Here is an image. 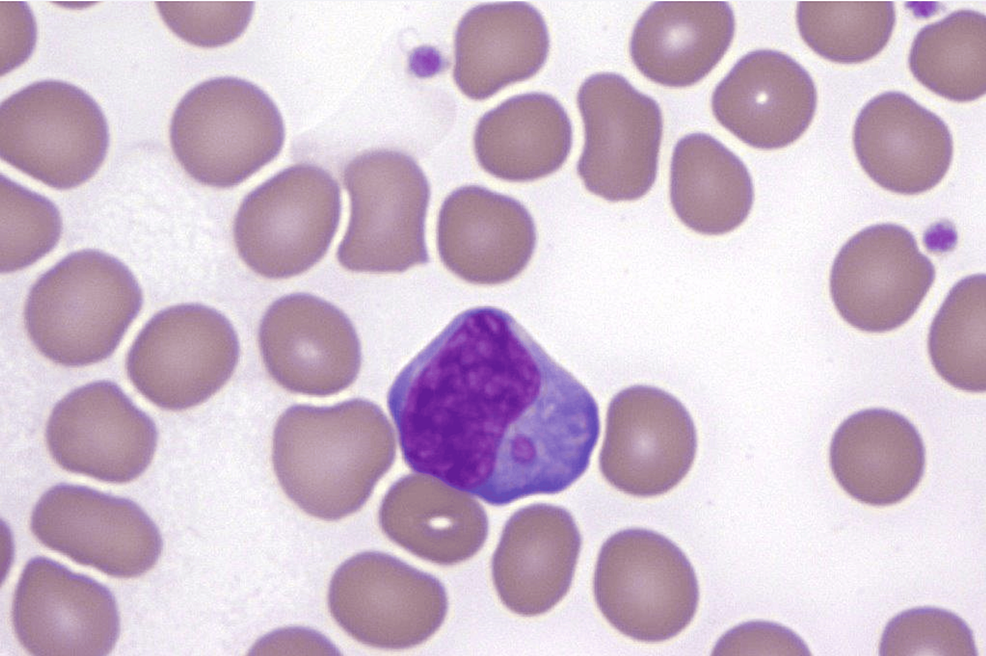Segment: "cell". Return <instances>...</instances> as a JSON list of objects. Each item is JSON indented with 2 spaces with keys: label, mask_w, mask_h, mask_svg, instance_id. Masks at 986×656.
<instances>
[{
  "label": "cell",
  "mask_w": 986,
  "mask_h": 656,
  "mask_svg": "<svg viewBox=\"0 0 986 656\" xmlns=\"http://www.w3.org/2000/svg\"><path fill=\"white\" fill-rule=\"evenodd\" d=\"M394 431L364 399L330 407L294 405L275 425L272 462L278 482L301 510L335 521L358 511L395 459Z\"/></svg>",
  "instance_id": "cell-2"
},
{
  "label": "cell",
  "mask_w": 986,
  "mask_h": 656,
  "mask_svg": "<svg viewBox=\"0 0 986 656\" xmlns=\"http://www.w3.org/2000/svg\"><path fill=\"white\" fill-rule=\"evenodd\" d=\"M549 36L541 14L525 2L482 4L461 19L455 36L454 80L474 100L536 74Z\"/></svg>",
  "instance_id": "cell-23"
},
{
  "label": "cell",
  "mask_w": 986,
  "mask_h": 656,
  "mask_svg": "<svg viewBox=\"0 0 986 656\" xmlns=\"http://www.w3.org/2000/svg\"><path fill=\"white\" fill-rule=\"evenodd\" d=\"M986 279L968 276L949 292L928 336V351L937 373L969 392L986 388Z\"/></svg>",
  "instance_id": "cell-29"
},
{
  "label": "cell",
  "mask_w": 986,
  "mask_h": 656,
  "mask_svg": "<svg viewBox=\"0 0 986 656\" xmlns=\"http://www.w3.org/2000/svg\"><path fill=\"white\" fill-rule=\"evenodd\" d=\"M934 278L933 264L907 229L878 224L860 231L841 248L832 266L830 292L846 322L881 333L913 316Z\"/></svg>",
  "instance_id": "cell-15"
},
{
  "label": "cell",
  "mask_w": 986,
  "mask_h": 656,
  "mask_svg": "<svg viewBox=\"0 0 986 656\" xmlns=\"http://www.w3.org/2000/svg\"><path fill=\"white\" fill-rule=\"evenodd\" d=\"M909 67L926 88L955 102L980 98L986 91V17L955 11L923 27L915 36Z\"/></svg>",
  "instance_id": "cell-28"
},
{
  "label": "cell",
  "mask_w": 986,
  "mask_h": 656,
  "mask_svg": "<svg viewBox=\"0 0 986 656\" xmlns=\"http://www.w3.org/2000/svg\"><path fill=\"white\" fill-rule=\"evenodd\" d=\"M108 142L100 107L72 84L35 82L1 104L2 160L50 187L71 189L89 180Z\"/></svg>",
  "instance_id": "cell-8"
},
{
  "label": "cell",
  "mask_w": 986,
  "mask_h": 656,
  "mask_svg": "<svg viewBox=\"0 0 986 656\" xmlns=\"http://www.w3.org/2000/svg\"><path fill=\"white\" fill-rule=\"evenodd\" d=\"M714 655L765 654L811 655L805 642L792 630L772 622L744 623L727 632L716 644Z\"/></svg>",
  "instance_id": "cell-34"
},
{
  "label": "cell",
  "mask_w": 986,
  "mask_h": 656,
  "mask_svg": "<svg viewBox=\"0 0 986 656\" xmlns=\"http://www.w3.org/2000/svg\"><path fill=\"white\" fill-rule=\"evenodd\" d=\"M141 306L132 272L117 258L87 249L71 253L34 283L24 323L46 358L80 367L109 357Z\"/></svg>",
  "instance_id": "cell-3"
},
{
  "label": "cell",
  "mask_w": 986,
  "mask_h": 656,
  "mask_svg": "<svg viewBox=\"0 0 986 656\" xmlns=\"http://www.w3.org/2000/svg\"><path fill=\"white\" fill-rule=\"evenodd\" d=\"M238 360V337L224 315L201 304H181L149 320L128 352L126 369L144 397L178 411L218 392Z\"/></svg>",
  "instance_id": "cell-9"
},
{
  "label": "cell",
  "mask_w": 986,
  "mask_h": 656,
  "mask_svg": "<svg viewBox=\"0 0 986 656\" xmlns=\"http://www.w3.org/2000/svg\"><path fill=\"white\" fill-rule=\"evenodd\" d=\"M734 30V15L726 2H655L635 25L631 58L656 83L691 86L721 60Z\"/></svg>",
  "instance_id": "cell-25"
},
{
  "label": "cell",
  "mask_w": 986,
  "mask_h": 656,
  "mask_svg": "<svg viewBox=\"0 0 986 656\" xmlns=\"http://www.w3.org/2000/svg\"><path fill=\"white\" fill-rule=\"evenodd\" d=\"M341 214L340 189L324 169L290 166L255 188L234 220L239 256L269 279L299 275L321 260Z\"/></svg>",
  "instance_id": "cell-7"
},
{
  "label": "cell",
  "mask_w": 986,
  "mask_h": 656,
  "mask_svg": "<svg viewBox=\"0 0 986 656\" xmlns=\"http://www.w3.org/2000/svg\"><path fill=\"white\" fill-rule=\"evenodd\" d=\"M253 2H156L166 25L181 39L200 47L227 44L247 27Z\"/></svg>",
  "instance_id": "cell-33"
},
{
  "label": "cell",
  "mask_w": 986,
  "mask_h": 656,
  "mask_svg": "<svg viewBox=\"0 0 986 656\" xmlns=\"http://www.w3.org/2000/svg\"><path fill=\"white\" fill-rule=\"evenodd\" d=\"M30 527L49 549L117 578L146 573L163 548L157 526L136 503L78 485L46 491Z\"/></svg>",
  "instance_id": "cell-12"
},
{
  "label": "cell",
  "mask_w": 986,
  "mask_h": 656,
  "mask_svg": "<svg viewBox=\"0 0 986 656\" xmlns=\"http://www.w3.org/2000/svg\"><path fill=\"white\" fill-rule=\"evenodd\" d=\"M581 548L571 514L535 504L506 522L492 558V577L503 604L522 616L549 611L568 592Z\"/></svg>",
  "instance_id": "cell-21"
},
{
  "label": "cell",
  "mask_w": 986,
  "mask_h": 656,
  "mask_svg": "<svg viewBox=\"0 0 986 656\" xmlns=\"http://www.w3.org/2000/svg\"><path fill=\"white\" fill-rule=\"evenodd\" d=\"M351 201L339 263L355 272H403L429 261L425 218L430 187L416 161L399 151L374 150L343 171Z\"/></svg>",
  "instance_id": "cell-5"
},
{
  "label": "cell",
  "mask_w": 986,
  "mask_h": 656,
  "mask_svg": "<svg viewBox=\"0 0 986 656\" xmlns=\"http://www.w3.org/2000/svg\"><path fill=\"white\" fill-rule=\"evenodd\" d=\"M594 596L606 620L642 642L682 632L698 606L693 567L669 539L646 529H626L603 544L594 573Z\"/></svg>",
  "instance_id": "cell-6"
},
{
  "label": "cell",
  "mask_w": 986,
  "mask_h": 656,
  "mask_svg": "<svg viewBox=\"0 0 986 656\" xmlns=\"http://www.w3.org/2000/svg\"><path fill=\"white\" fill-rule=\"evenodd\" d=\"M881 656H977L973 634L956 614L936 608L905 610L886 625L879 644Z\"/></svg>",
  "instance_id": "cell-32"
},
{
  "label": "cell",
  "mask_w": 986,
  "mask_h": 656,
  "mask_svg": "<svg viewBox=\"0 0 986 656\" xmlns=\"http://www.w3.org/2000/svg\"><path fill=\"white\" fill-rule=\"evenodd\" d=\"M830 466L854 499L887 506L909 496L925 467V449L916 428L886 409H868L847 418L830 445Z\"/></svg>",
  "instance_id": "cell-22"
},
{
  "label": "cell",
  "mask_w": 986,
  "mask_h": 656,
  "mask_svg": "<svg viewBox=\"0 0 986 656\" xmlns=\"http://www.w3.org/2000/svg\"><path fill=\"white\" fill-rule=\"evenodd\" d=\"M585 144L577 172L586 189L608 201H631L653 186L663 131L655 100L624 77L599 73L579 88Z\"/></svg>",
  "instance_id": "cell-11"
},
{
  "label": "cell",
  "mask_w": 986,
  "mask_h": 656,
  "mask_svg": "<svg viewBox=\"0 0 986 656\" xmlns=\"http://www.w3.org/2000/svg\"><path fill=\"white\" fill-rule=\"evenodd\" d=\"M797 25L805 43L838 63L867 61L888 43L895 24L893 2H799Z\"/></svg>",
  "instance_id": "cell-30"
},
{
  "label": "cell",
  "mask_w": 986,
  "mask_h": 656,
  "mask_svg": "<svg viewBox=\"0 0 986 656\" xmlns=\"http://www.w3.org/2000/svg\"><path fill=\"white\" fill-rule=\"evenodd\" d=\"M387 405L410 469L494 506L570 487L600 433L591 393L492 306L455 316L397 375Z\"/></svg>",
  "instance_id": "cell-1"
},
{
  "label": "cell",
  "mask_w": 986,
  "mask_h": 656,
  "mask_svg": "<svg viewBox=\"0 0 986 656\" xmlns=\"http://www.w3.org/2000/svg\"><path fill=\"white\" fill-rule=\"evenodd\" d=\"M170 143L197 182L217 188L240 184L281 151V114L260 88L234 77L207 80L177 105Z\"/></svg>",
  "instance_id": "cell-4"
},
{
  "label": "cell",
  "mask_w": 986,
  "mask_h": 656,
  "mask_svg": "<svg viewBox=\"0 0 986 656\" xmlns=\"http://www.w3.org/2000/svg\"><path fill=\"white\" fill-rule=\"evenodd\" d=\"M753 198L747 168L722 143L704 133L678 141L671 160L670 200L683 224L701 234L728 233L745 221Z\"/></svg>",
  "instance_id": "cell-27"
},
{
  "label": "cell",
  "mask_w": 986,
  "mask_h": 656,
  "mask_svg": "<svg viewBox=\"0 0 986 656\" xmlns=\"http://www.w3.org/2000/svg\"><path fill=\"white\" fill-rule=\"evenodd\" d=\"M534 221L517 200L476 185L453 191L437 225L441 261L461 279L483 285L509 281L531 259Z\"/></svg>",
  "instance_id": "cell-19"
},
{
  "label": "cell",
  "mask_w": 986,
  "mask_h": 656,
  "mask_svg": "<svg viewBox=\"0 0 986 656\" xmlns=\"http://www.w3.org/2000/svg\"><path fill=\"white\" fill-rule=\"evenodd\" d=\"M379 524L393 542L439 565L471 558L488 534V519L478 502L424 474L393 484L381 503Z\"/></svg>",
  "instance_id": "cell-24"
},
{
  "label": "cell",
  "mask_w": 986,
  "mask_h": 656,
  "mask_svg": "<svg viewBox=\"0 0 986 656\" xmlns=\"http://www.w3.org/2000/svg\"><path fill=\"white\" fill-rule=\"evenodd\" d=\"M853 143L868 176L904 195L936 186L953 156L947 125L900 92L883 93L864 106L854 125Z\"/></svg>",
  "instance_id": "cell-20"
},
{
  "label": "cell",
  "mask_w": 986,
  "mask_h": 656,
  "mask_svg": "<svg viewBox=\"0 0 986 656\" xmlns=\"http://www.w3.org/2000/svg\"><path fill=\"white\" fill-rule=\"evenodd\" d=\"M817 105L811 76L794 59L774 50L743 56L712 96L717 121L744 143L778 149L796 141Z\"/></svg>",
  "instance_id": "cell-18"
},
{
  "label": "cell",
  "mask_w": 986,
  "mask_h": 656,
  "mask_svg": "<svg viewBox=\"0 0 986 656\" xmlns=\"http://www.w3.org/2000/svg\"><path fill=\"white\" fill-rule=\"evenodd\" d=\"M571 143V123L564 108L544 93L504 101L481 117L474 134L480 166L513 182L536 180L558 170Z\"/></svg>",
  "instance_id": "cell-26"
},
{
  "label": "cell",
  "mask_w": 986,
  "mask_h": 656,
  "mask_svg": "<svg viewBox=\"0 0 986 656\" xmlns=\"http://www.w3.org/2000/svg\"><path fill=\"white\" fill-rule=\"evenodd\" d=\"M328 606L337 624L355 640L404 649L423 643L440 628L448 600L433 576L391 555L367 551L337 568Z\"/></svg>",
  "instance_id": "cell-10"
},
{
  "label": "cell",
  "mask_w": 986,
  "mask_h": 656,
  "mask_svg": "<svg viewBox=\"0 0 986 656\" xmlns=\"http://www.w3.org/2000/svg\"><path fill=\"white\" fill-rule=\"evenodd\" d=\"M258 341L270 376L293 393H339L360 370L361 347L353 324L339 308L310 294L273 302L260 322Z\"/></svg>",
  "instance_id": "cell-17"
},
{
  "label": "cell",
  "mask_w": 986,
  "mask_h": 656,
  "mask_svg": "<svg viewBox=\"0 0 986 656\" xmlns=\"http://www.w3.org/2000/svg\"><path fill=\"white\" fill-rule=\"evenodd\" d=\"M696 447L695 426L681 402L661 389L637 385L609 405L600 470L626 494L657 496L687 475Z\"/></svg>",
  "instance_id": "cell-13"
},
{
  "label": "cell",
  "mask_w": 986,
  "mask_h": 656,
  "mask_svg": "<svg viewBox=\"0 0 986 656\" xmlns=\"http://www.w3.org/2000/svg\"><path fill=\"white\" fill-rule=\"evenodd\" d=\"M12 622L20 644L37 656H104L120 632L117 604L105 586L41 556L20 575Z\"/></svg>",
  "instance_id": "cell-16"
},
{
  "label": "cell",
  "mask_w": 986,
  "mask_h": 656,
  "mask_svg": "<svg viewBox=\"0 0 986 656\" xmlns=\"http://www.w3.org/2000/svg\"><path fill=\"white\" fill-rule=\"evenodd\" d=\"M2 273L21 270L50 252L59 241L62 220L46 197L1 175Z\"/></svg>",
  "instance_id": "cell-31"
},
{
  "label": "cell",
  "mask_w": 986,
  "mask_h": 656,
  "mask_svg": "<svg viewBox=\"0 0 986 656\" xmlns=\"http://www.w3.org/2000/svg\"><path fill=\"white\" fill-rule=\"evenodd\" d=\"M45 435L52 458L64 470L110 483L138 478L157 445L152 419L110 381L67 394L53 408Z\"/></svg>",
  "instance_id": "cell-14"
}]
</instances>
